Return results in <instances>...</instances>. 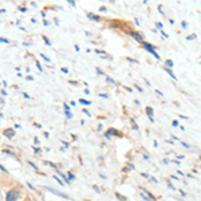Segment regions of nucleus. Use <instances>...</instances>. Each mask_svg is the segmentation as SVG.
I'll list each match as a JSON object with an SVG mask.
<instances>
[{
  "instance_id": "37998d69",
  "label": "nucleus",
  "mask_w": 201,
  "mask_h": 201,
  "mask_svg": "<svg viewBox=\"0 0 201 201\" xmlns=\"http://www.w3.org/2000/svg\"><path fill=\"white\" fill-rule=\"evenodd\" d=\"M172 125H173V126H178V121H176V119H174V121L172 122Z\"/></svg>"
},
{
  "instance_id": "6e6552de",
  "label": "nucleus",
  "mask_w": 201,
  "mask_h": 201,
  "mask_svg": "<svg viewBox=\"0 0 201 201\" xmlns=\"http://www.w3.org/2000/svg\"><path fill=\"white\" fill-rule=\"evenodd\" d=\"M56 173H58V174H59V176L62 177V178H63V180H64V182H66V184H67V185H70V182H71V181H70V180H69V178H67L66 173H62V172H59V170H58V172H56Z\"/></svg>"
},
{
  "instance_id": "49530a36",
  "label": "nucleus",
  "mask_w": 201,
  "mask_h": 201,
  "mask_svg": "<svg viewBox=\"0 0 201 201\" xmlns=\"http://www.w3.org/2000/svg\"><path fill=\"white\" fill-rule=\"evenodd\" d=\"M69 4H70V6H75V1H73V0H69Z\"/></svg>"
},
{
  "instance_id": "412c9836",
  "label": "nucleus",
  "mask_w": 201,
  "mask_h": 201,
  "mask_svg": "<svg viewBox=\"0 0 201 201\" xmlns=\"http://www.w3.org/2000/svg\"><path fill=\"white\" fill-rule=\"evenodd\" d=\"M0 42L6 43V44H10V40H8V39H6V38H0Z\"/></svg>"
},
{
  "instance_id": "a19ab883",
  "label": "nucleus",
  "mask_w": 201,
  "mask_h": 201,
  "mask_svg": "<svg viewBox=\"0 0 201 201\" xmlns=\"http://www.w3.org/2000/svg\"><path fill=\"white\" fill-rule=\"evenodd\" d=\"M141 176H142V177H145V178H149V174H148V173H141Z\"/></svg>"
},
{
  "instance_id": "79ce46f5",
  "label": "nucleus",
  "mask_w": 201,
  "mask_h": 201,
  "mask_svg": "<svg viewBox=\"0 0 201 201\" xmlns=\"http://www.w3.org/2000/svg\"><path fill=\"white\" fill-rule=\"evenodd\" d=\"M93 189H94V191H97L98 193H99V192H100V191H99V188H98L97 185H94V186H93Z\"/></svg>"
},
{
  "instance_id": "bf43d9fd",
  "label": "nucleus",
  "mask_w": 201,
  "mask_h": 201,
  "mask_svg": "<svg viewBox=\"0 0 201 201\" xmlns=\"http://www.w3.org/2000/svg\"><path fill=\"white\" fill-rule=\"evenodd\" d=\"M0 198H1V192H0Z\"/></svg>"
},
{
  "instance_id": "9d476101",
  "label": "nucleus",
  "mask_w": 201,
  "mask_h": 201,
  "mask_svg": "<svg viewBox=\"0 0 201 201\" xmlns=\"http://www.w3.org/2000/svg\"><path fill=\"white\" fill-rule=\"evenodd\" d=\"M87 17H89V19H91V20H95V21L99 20V16H98V15L91 14V12H89V14H87Z\"/></svg>"
},
{
  "instance_id": "c9c22d12",
  "label": "nucleus",
  "mask_w": 201,
  "mask_h": 201,
  "mask_svg": "<svg viewBox=\"0 0 201 201\" xmlns=\"http://www.w3.org/2000/svg\"><path fill=\"white\" fill-rule=\"evenodd\" d=\"M128 60L129 62H133V63H138V60H135V59H133V58H128Z\"/></svg>"
},
{
  "instance_id": "9b49d317",
  "label": "nucleus",
  "mask_w": 201,
  "mask_h": 201,
  "mask_svg": "<svg viewBox=\"0 0 201 201\" xmlns=\"http://www.w3.org/2000/svg\"><path fill=\"white\" fill-rule=\"evenodd\" d=\"M164 70H165V71H166V73L169 74V75L172 76V78H173L174 80H177V76L174 75V73H173V71H172V70H170V69H166V67H164Z\"/></svg>"
},
{
  "instance_id": "423d86ee",
  "label": "nucleus",
  "mask_w": 201,
  "mask_h": 201,
  "mask_svg": "<svg viewBox=\"0 0 201 201\" xmlns=\"http://www.w3.org/2000/svg\"><path fill=\"white\" fill-rule=\"evenodd\" d=\"M130 35H132L133 38H134V39H135V40H137V42H138V43H141V44H142V43H143V38H142V35H139L138 32H134V31H132V32H130Z\"/></svg>"
},
{
  "instance_id": "864d4df0",
  "label": "nucleus",
  "mask_w": 201,
  "mask_h": 201,
  "mask_svg": "<svg viewBox=\"0 0 201 201\" xmlns=\"http://www.w3.org/2000/svg\"><path fill=\"white\" fill-rule=\"evenodd\" d=\"M62 143H63L64 146H66V148H69V142H64V141H62Z\"/></svg>"
},
{
  "instance_id": "a878e982",
  "label": "nucleus",
  "mask_w": 201,
  "mask_h": 201,
  "mask_svg": "<svg viewBox=\"0 0 201 201\" xmlns=\"http://www.w3.org/2000/svg\"><path fill=\"white\" fill-rule=\"evenodd\" d=\"M67 176H69V180L71 181V180H74V178H75V177H74V174L71 173V172H69V173H67Z\"/></svg>"
},
{
  "instance_id": "6ab92c4d",
  "label": "nucleus",
  "mask_w": 201,
  "mask_h": 201,
  "mask_svg": "<svg viewBox=\"0 0 201 201\" xmlns=\"http://www.w3.org/2000/svg\"><path fill=\"white\" fill-rule=\"evenodd\" d=\"M196 38H197V35H196V34H193V35H189V36H186V39H188V40H192V39H196Z\"/></svg>"
},
{
  "instance_id": "603ef678",
  "label": "nucleus",
  "mask_w": 201,
  "mask_h": 201,
  "mask_svg": "<svg viewBox=\"0 0 201 201\" xmlns=\"http://www.w3.org/2000/svg\"><path fill=\"white\" fill-rule=\"evenodd\" d=\"M66 117H67V118H71L73 115H71V113H66Z\"/></svg>"
},
{
  "instance_id": "ddd939ff",
  "label": "nucleus",
  "mask_w": 201,
  "mask_h": 201,
  "mask_svg": "<svg viewBox=\"0 0 201 201\" xmlns=\"http://www.w3.org/2000/svg\"><path fill=\"white\" fill-rule=\"evenodd\" d=\"M115 197H117V200H119V201H126V197H123L121 193H115Z\"/></svg>"
},
{
  "instance_id": "393cba45",
  "label": "nucleus",
  "mask_w": 201,
  "mask_h": 201,
  "mask_svg": "<svg viewBox=\"0 0 201 201\" xmlns=\"http://www.w3.org/2000/svg\"><path fill=\"white\" fill-rule=\"evenodd\" d=\"M40 56H42V58H43V59H44L46 62H50V60H51V59H50V58H49V56H46V55H44V54H40Z\"/></svg>"
},
{
  "instance_id": "09e8293b",
  "label": "nucleus",
  "mask_w": 201,
  "mask_h": 201,
  "mask_svg": "<svg viewBox=\"0 0 201 201\" xmlns=\"http://www.w3.org/2000/svg\"><path fill=\"white\" fill-rule=\"evenodd\" d=\"M27 80H34V76H31V75H28V76H27Z\"/></svg>"
},
{
  "instance_id": "4c0bfd02",
  "label": "nucleus",
  "mask_w": 201,
  "mask_h": 201,
  "mask_svg": "<svg viewBox=\"0 0 201 201\" xmlns=\"http://www.w3.org/2000/svg\"><path fill=\"white\" fill-rule=\"evenodd\" d=\"M36 66H38V70H39V71H42V66H40V63H39V62H36Z\"/></svg>"
},
{
  "instance_id": "20e7f679",
  "label": "nucleus",
  "mask_w": 201,
  "mask_h": 201,
  "mask_svg": "<svg viewBox=\"0 0 201 201\" xmlns=\"http://www.w3.org/2000/svg\"><path fill=\"white\" fill-rule=\"evenodd\" d=\"M44 189H46V191H49V192H51V193H54V194H56V196H59V197H62V198H69V196H67V194H64V193H62V192L56 191V189H54V188L44 186Z\"/></svg>"
},
{
  "instance_id": "bb28decb",
  "label": "nucleus",
  "mask_w": 201,
  "mask_h": 201,
  "mask_svg": "<svg viewBox=\"0 0 201 201\" xmlns=\"http://www.w3.org/2000/svg\"><path fill=\"white\" fill-rule=\"evenodd\" d=\"M181 27H182V28H186L188 27V21H185V20L181 21Z\"/></svg>"
},
{
  "instance_id": "72a5a7b5",
  "label": "nucleus",
  "mask_w": 201,
  "mask_h": 201,
  "mask_svg": "<svg viewBox=\"0 0 201 201\" xmlns=\"http://www.w3.org/2000/svg\"><path fill=\"white\" fill-rule=\"evenodd\" d=\"M0 170H3L4 173H8V170H7V169H6V168H4V166H3V165H0Z\"/></svg>"
},
{
  "instance_id": "de8ad7c7",
  "label": "nucleus",
  "mask_w": 201,
  "mask_h": 201,
  "mask_svg": "<svg viewBox=\"0 0 201 201\" xmlns=\"http://www.w3.org/2000/svg\"><path fill=\"white\" fill-rule=\"evenodd\" d=\"M172 162H174V164H177V165H180V161H178V159H173V161H172Z\"/></svg>"
},
{
  "instance_id": "3c124183",
  "label": "nucleus",
  "mask_w": 201,
  "mask_h": 201,
  "mask_svg": "<svg viewBox=\"0 0 201 201\" xmlns=\"http://www.w3.org/2000/svg\"><path fill=\"white\" fill-rule=\"evenodd\" d=\"M34 152L35 153H39V152H40V149H39V148H34Z\"/></svg>"
},
{
  "instance_id": "f257e3e1",
  "label": "nucleus",
  "mask_w": 201,
  "mask_h": 201,
  "mask_svg": "<svg viewBox=\"0 0 201 201\" xmlns=\"http://www.w3.org/2000/svg\"><path fill=\"white\" fill-rule=\"evenodd\" d=\"M139 191H141L139 196H141V197H142L143 200H146V201H154V200H156V197H154V196H153V194L150 193V192L146 191V189H145L143 186H139Z\"/></svg>"
},
{
  "instance_id": "a18cd8bd",
  "label": "nucleus",
  "mask_w": 201,
  "mask_h": 201,
  "mask_svg": "<svg viewBox=\"0 0 201 201\" xmlns=\"http://www.w3.org/2000/svg\"><path fill=\"white\" fill-rule=\"evenodd\" d=\"M180 118H182V119H189L186 115H182V114H180Z\"/></svg>"
},
{
  "instance_id": "c03bdc74",
  "label": "nucleus",
  "mask_w": 201,
  "mask_h": 201,
  "mask_svg": "<svg viewBox=\"0 0 201 201\" xmlns=\"http://www.w3.org/2000/svg\"><path fill=\"white\" fill-rule=\"evenodd\" d=\"M99 97H100V98H109V97H107V94H99Z\"/></svg>"
},
{
  "instance_id": "c756f323",
  "label": "nucleus",
  "mask_w": 201,
  "mask_h": 201,
  "mask_svg": "<svg viewBox=\"0 0 201 201\" xmlns=\"http://www.w3.org/2000/svg\"><path fill=\"white\" fill-rule=\"evenodd\" d=\"M95 71H97L98 74H100V75H105V73H103V71H102V70H100V69H98V67H97V69H95Z\"/></svg>"
},
{
  "instance_id": "f03ea898",
  "label": "nucleus",
  "mask_w": 201,
  "mask_h": 201,
  "mask_svg": "<svg viewBox=\"0 0 201 201\" xmlns=\"http://www.w3.org/2000/svg\"><path fill=\"white\" fill-rule=\"evenodd\" d=\"M142 46H143V47H145V49L148 50V51H149L150 54H152V55L154 56V58H156V59H158V60H159V59H161V56L158 55V52L156 51V49H154V47H153V46L150 44V43H146V42H143V43H142Z\"/></svg>"
},
{
  "instance_id": "58836bf2",
  "label": "nucleus",
  "mask_w": 201,
  "mask_h": 201,
  "mask_svg": "<svg viewBox=\"0 0 201 201\" xmlns=\"http://www.w3.org/2000/svg\"><path fill=\"white\" fill-rule=\"evenodd\" d=\"M149 178H150V181H153V182H154V184H157V182H158V181H157L154 177H149Z\"/></svg>"
},
{
  "instance_id": "cd10ccee",
  "label": "nucleus",
  "mask_w": 201,
  "mask_h": 201,
  "mask_svg": "<svg viewBox=\"0 0 201 201\" xmlns=\"http://www.w3.org/2000/svg\"><path fill=\"white\" fill-rule=\"evenodd\" d=\"M95 52H97V54H102V55H106V52H105L103 50H97L95 49Z\"/></svg>"
},
{
  "instance_id": "8fccbe9b",
  "label": "nucleus",
  "mask_w": 201,
  "mask_h": 201,
  "mask_svg": "<svg viewBox=\"0 0 201 201\" xmlns=\"http://www.w3.org/2000/svg\"><path fill=\"white\" fill-rule=\"evenodd\" d=\"M23 95H24V98H27V99H30V95H28L27 93H23Z\"/></svg>"
},
{
  "instance_id": "5fc2aeb1",
  "label": "nucleus",
  "mask_w": 201,
  "mask_h": 201,
  "mask_svg": "<svg viewBox=\"0 0 201 201\" xmlns=\"http://www.w3.org/2000/svg\"><path fill=\"white\" fill-rule=\"evenodd\" d=\"M74 47H75V50H76V51H79V46H78V44H75V46H74Z\"/></svg>"
},
{
  "instance_id": "c85d7f7f",
  "label": "nucleus",
  "mask_w": 201,
  "mask_h": 201,
  "mask_svg": "<svg viewBox=\"0 0 201 201\" xmlns=\"http://www.w3.org/2000/svg\"><path fill=\"white\" fill-rule=\"evenodd\" d=\"M181 145L184 146V148H186V149H189V148H191V145H189V143H186V142H182V141H181Z\"/></svg>"
},
{
  "instance_id": "473e14b6",
  "label": "nucleus",
  "mask_w": 201,
  "mask_h": 201,
  "mask_svg": "<svg viewBox=\"0 0 201 201\" xmlns=\"http://www.w3.org/2000/svg\"><path fill=\"white\" fill-rule=\"evenodd\" d=\"M82 111H83V113H85V114H86V115H89V117H90V111H89V110H87V109H83V110H82Z\"/></svg>"
},
{
  "instance_id": "e433bc0d",
  "label": "nucleus",
  "mask_w": 201,
  "mask_h": 201,
  "mask_svg": "<svg viewBox=\"0 0 201 201\" xmlns=\"http://www.w3.org/2000/svg\"><path fill=\"white\" fill-rule=\"evenodd\" d=\"M60 70H62V73H64V74H67V73H69V69H66V67H62V69H60Z\"/></svg>"
},
{
  "instance_id": "7c9ffc66",
  "label": "nucleus",
  "mask_w": 201,
  "mask_h": 201,
  "mask_svg": "<svg viewBox=\"0 0 201 201\" xmlns=\"http://www.w3.org/2000/svg\"><path fill=\"white\" fill-rule=\"evenodd\" d=\"M161 34H162V36H164V38H169V35H168L166 32L164 31V30H161Z\"/></svg>"
},
{
  "instance_id": "2eb2a0df",
  "label": "nucleus",
  "mask_w": 201,
  "mask_h": 201,
  "mask_svg": "<svg viewBox=\"0 0 201 201\" xmlns=\"http://www.w3.org/2000/svg\"><path fill=\"white\" fill-rule=\"evenodd\" d=\"M79 102H80L82 105H90V103H91L90 100H86V99H83V98H82V99H79Z\"/></svg>"
},
{
  "instance_id": "13d9d810",
  "label": "nucleus",
  "mask_w": 201,
  "mask_h": 201,
  "mask_svg": "<svg viewBox=\"0 0 201 201\" xmlns=\"http://www.w3.org/2000/svg\"><path fill=\"white\" fill-rule=\"evenodd\" d=\"M4 12H6V10H4V8H1V10H0V14H4Z\"/></svg>"
},
{
  "instance_id": "f704fd0d",
  "label": "nucleus",
  "mask_w": 201,
  "mask_h": 201,
  "mask_svg": "<svg viewBox=\"0 0 201 201\" xmlns=\"http://www.w3.org/2000/svg\"><path fill=\"white\" fill-rule=\"evenodd\" d=\"M135 89H137V90H138L139 91V93H142V91H143V89H142V87H139V86H137V85H135Z\"/></svg>"
},
{
  "instance_id": "0eeeda50",
  "label": "nucleus",
  "mask_w": 201,
  "mask_h": 201,
  "mask_svg": "<svg viewBox=\"0 0 201 201\" xmlns=\"http://www.w3.org/2000/svg\"><path fill=\"white\" fill-rule=\"evenodd\" d=\"M3 134L6 135L7 138H12V137L15 135V130H12V129H6V130L3 132Z\"/></svg>"
},
{
  "instance_id": "7ed1b4c3",
  "label": "nucleus",
  "mask_w": 201,
  "mask_h": 201,
  "mask_svg": "<svg viewBox=\"0 0 201 201\" xmlns=\"http://www.w3.org/2000/svg\"><path fill=\"white\" fill-rule=\"evenodd\" d=\"M17 194H19V192H17L16 189H11V191H8L7 196H6V201H16Z\"/></svg>"
},
{
  "instance_id": "4d7b16f0",
  "label": "nucleus",
  "mask_w": 201,
  "mask_h": 201,
  "mask_svg": "<svg viewBox=\"0 0 201 201\" xmlns=\"http://www.w3.org/2000/svg\"><path fill=\"white\" fill-rule=\"evenodd\" d=\"M34 142L36 143V145H38V143H39V141H38V138H36V137H35V138H34Z\"/></svg>"
},
{
  "instance_id": "6e6d98bb",
  "label": "nucleus",
  "mask_w": 201,
  "mask_h": 201,
  "mask_svg": "<svg viewBox=\"0 0 201 201\" xmlns=\"http://www.w3.org/2000/svg\"><path fill=\"white\" fill-rule=\"evenodd\" d=\"M43 24H44V26H49L50 23H49V21H47V20H43Z\"/></svg>"
},
{
  "instance_id": "1a4fd4ad",
  "label": "nucleus",
  "mask_w": 201,
  "mask_h": 201,
  "mask_svg": "<svg viewBox=\"0 0 201 201\" xmlns=\"http://www.w3.org/2000/svg\"><path fill=\"white\" fill-rule=\"evenodd\" d=\"M173 66H174V62L172 59H166V60H165V67H166V69H170V67H173Z\"/></svg>"
},
{
  "instance_id": "ea45409f",
  "label": "nucleus",
  "mask_w": 201,
  "mask_h": 201,
  "mask_svg": "<svg viewBox=\"0 0 201 201\" xmlns=\"http://www.w3.org/2000/svg\"><path fill=\"white\" fill-rule=\"evenodd\" d=\"M180 193H181V196H182V197H186V193H185V192L182 191V189L180 191Z\"/></svg>"
},
{
  "instance_id": "39448f33",
  "label": "nucleus",
  "mask_w": 201,
  "mask_h": 201,
  "mask_svg": "<svg viewBox=\"0 0 201 201\" xmlns=\"http://www.w3.org/2000/svg\"><path fill=\"white\" fill-rule=\"evenodd\" d=\"M111 135H119V137H121L122 134L119 132H117L115 129H109L107 132L105 133V137H106V138H111Z\"/></svg>"
},
{
  "instance_id": "2f4dec72",
  "label": "nucleus",
  "mask_w": 201,
  "mask_h": 201,
  "mask_svg": "<svg viewBox=\"0 0 201 201\" xmlns=\"http://www.w3.org/2000/svg\"><path fill=\"white\" fill-rule=\"evenodd\" d=\"M168 188H169V189H172V191H174V189H176V188H174V186H173V185L170 184L169 181H168Z\"/></svg>"
},
{
  "instance_id": "4be33fe9",
  "label": "nucleus",
  "mask_w": 201,
  "mask_h": 201,
  "mask_svg": "<svg viewBox=\"0 0 201 201\" xmlns=\"http://www.w3.org/2000/svg\"><path fill=\"white\" fill-rule=\"evenodd\" d=\"M106 80H107V82H110V83H115V80L113 79L111 76H106Z\"/></svg>"
},
{
  "instance_id": "5701e85b",
  "label": "nucleus",
  "mask_w": 201,
  "mask_h": 201,
  "mask_svg": "<svg viewBox=\"0 0 201 201\" xmlns=\"http://www.w3.org/2000/svg\"><path fill=\"white\" fill-rule=\"evenodd\" d=\"M28 165H30V166H32L35 170H38V166H36V165H35L34 162H31V161H28Z\"/></svg>"
},
{
  "instance_id": "4468645a",
  "label": "nucleus",
  "mask_w": 201,
  "mask_h": 201,
  "mask_svg": "<svg viewBox=\"0 0 201 201\" xmlns=\"http://www.w3.org/2000/svg\"><path fill=\"white\" fill-rule=\"evenodd\" d=\"M130 123H132V126H133L134 130H138V126H137V123L134 122V119H130Z\"/></svg>"
},
{
  "instance_id": "dca6fc26",
  "label": "nucleus",
  "mask_w": 201,
  "mask_h": 201,
  "mask_svg": "<svg viewBox=\"0 0 201 201\" xmlns=\"http://www.w3.org/2000/svg\"><path fill=\"white\" fill-rule=\"evenodd\" d=\"M3 153H6V154H10V156H12L14 158H16V156H15L12 152H10V150H3Z\"/></svg>"
},
{
  "instance_id": "aec40b11",
  "label": "nucleus",
  "mask_w": 201,
  "mask_h": 201,
  "mask_svg": "<svg viewBox=\"0 0 201 201\" xmlns=\"http://www.w3.org/2000/svg\"><path fill=\"white\" fill-rule=\"evenodd\" d=\"M54 178H55V180H56V181H58V182H59V185H64V184H63V181L60 180V178H59L58 176H54Z\"/></svg>"
},
{
  "instance_id": "f8f14e48",
  "label": "nucleus",
  "mask_w": 201,
  "mask_h": 201,
  "mask_svg": "<svg viewBox=\"0 0 201 201\" xmlns=\"http://www.w3.org/2000/svg\"><path fill=\"white\" fill-rule=\"evenodd\" d=\"M153 113H154V111H153V109L150 107V106L149 107H146V114L149 115V118H153Z\"/></svg>"
},
{
  "instance_id": "a211bd4d",
  "label": "nucleus",
  "mask_w": 201,
  "mask_h": 201,
  "mask_svg": "<svg viewBox=\"0 0 201 201\" xmlns=\"http://www.w3.org/2000/svg\"><path fill=\"white\" fill-rule=\"evenodd\" d=\"M63 109H64V111H66V113H70V106L67 103L63 105Z\"/></svg>"
},
{
  "instance_id": "f3484780",
  "label": "nucleus",
  "mask_w": 201,
  "mask_h": 201,
  "mask_svg": "<svg viewBox=\"0 0 201 201\" xmlns=\"http://www.w3.org/2000/svg\"><path fill=\"white\" fill-rule=\"evenodd\" d=\"M156 27L159 28V30H162V28H164V24H162V23H159V21H156Z\"/></svg>"
},
{
  "instance_id": "b1692460",
  "label": "nucleus",
  "mask_w": 201,
  "mask_h": 201,
  "mask_svg": "<svg viewBox=\"0 0 201 201\" xmlns=\"http://www.w3.org/2000/svg\"><path fill=\"white\" fill-rule=\"evenodd\" d=\"M42 38H43V40H44V42H46V44H47V46H50V44H51V43H50V40H49V38H47V36H42Z\"/></svg>"
}]
</instances>
